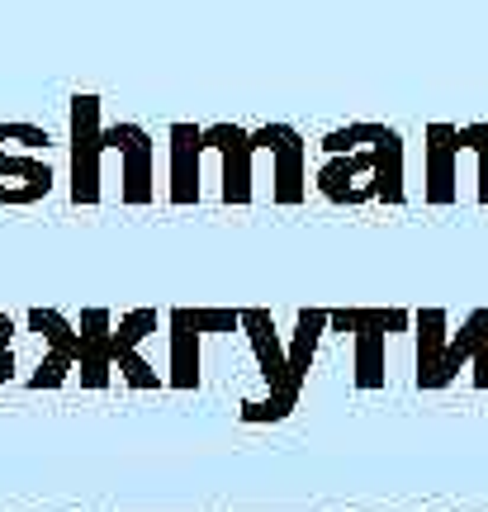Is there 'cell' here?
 <instances>
[{
	"instance_id": "1",
	"label": "cell",
	"mask_w": 488,
	"mask_h": 512,
	"mask_svg": "<svg viewBox=\"0 0 488 512\" xmlns=\"http://www.w3.org/2000/svg\"><path fill=\"white\" fill-rule=\"evenodd\" d=\"M242 332H247V347H252L266 394L261 399H242L237 418L242 422H285L304 399L308 370L318 361V347L332 332V309H299L294 313V332L290 342L280 337L275 318L266 309H242Z\"/></svg>"
},
{
	"instance_id": "13",
	"label": "cell",
	"mask_w": 488,
	"mask_h": 512,
	"mask_svg": "<svg viewBox=\"0 0 488 512\" xmlns=\"http://www.w3.org/2000/svg\"><path fill=\"white\" fill-rule=\"evenodd\" d=\"M166 157H171V171H166V200L185 209V204H199V181H204V128L199 124H171L166 128Z\"/></svg>"
},
{
	"instance_id": "9",
	"label": "cell",
	"mask_w": 488,
	"mask_h": 512,
	"mask_svg": "<svg viewBox=\"0 0 488 512\" xmlns=\"http://www.w3.org/2000/svg\"><path fill=\"white\" fill-rule=\"evenodd\" d=\"M105 152H119V200L152 204L157 200V143L143 124H105Z\"/></svg>"
},
{
	"instance_id": "6",
	"label": "cell",
	"mask_w": 488,
	"mask_h": 512,
	"mask_svg": "<svg viewBox=\"0 0 488 512\" xmlns=\"http://www.w3.org/2000/svg\"><path fill=\"white\" fill-rule=\"evenodd\" d=\"M105 124H100V95L91 91H76L72 100H67V162H72V171H67V195H72V204L81 209H91V204H100V157H105Z\"/></svg>"
},
{
	"instance_id": "4",
	"label": "cell",
	"mask_w": 488,
	"mask_h": 512,
	"mask_svg": "<svg viewBox=\"0 0 488 512\" xmlns=\"http://www.w3.org/2000/svg\"><path fill=\"white\" fill-rule=\"evenodd\" d=\"M408 328H413L408 309H365V304L332 309V332L351 337V384L356 389L370 394V389L389 384V342Z\"/></svg>"
},
{
	"instance_id": "12",
	"label": "cell",
	"mask_w": 488,
	"mask_h": 512,
	"mask_svg": "<svg viewBox=\"0 0 488 512\" xmlns=\"http://www.w3.org/2000/svg\"><path fill=\"white\" fill-rule=\"evenodd\" d=\"M53 166L38 152H10L5 124H0V209H24V204H43L53 195Z\"/></svg>"
},
{
	"instance_id": "15",
	"label": "cell",
	"mask_w": 488,
	"mask_h": 512,
	"mask_svg": "<svg viewBox=\"0 0 488 512\" xmlns=\"http://www.w3.org/2000/svg\"><path fill=\"white\" fill-rule=\"evenodd\" d=\"M76 332H81V370H76V380H81V389H105L109 370H114V318H109V309H100V304L81 309Z\"/></svg>"
},
{
	"instance_id": "10",
	"label": "cell",
	"mask_w": 488,
	"mask_h": 512,
	"mask_svg": "<svg viewBox=\"0 0 488 512\" xmlns=\"http://www.w3.org/2000/svg\"><path fill=\"white\" fill-rule=\"evenodd\" d=\"M460 162H465L460 124L422 128V200L436 204V209L460 204Z\"/></svg>"
},
{
	"instance_id": "11",
	"label": "cell",
	"mask_w": 488,
	"mask_h": 512,
	"mask_svg": "<svg viewBox=\"0 0 488 512\" xmlns=\"http://www.w3.org/2000/svg\"><path fill=\"white\" fill-rule=\"evenodd\" d=\"M204 147L218 157V195L223 204H252L256 195V152H252V128L242 124H209L204 128Z\"/></svg>"
},
{
	"instance_id": "17",
	"label": "cell",
	"mask_w": 488,
	"mask_h": 512,
	"mask_svg": "<svg viewBox=\"0 0 488 512\" xmlns=\"http://www.w3.org/2000/svg\"><path fill=\"white\" fill-rule=\"evenodd\" d=\"M19 375V361H15V323L10 313H0V384H10Z\"/></svg>"
},
{
	"instance_id": "3",
	"label": "cell",
	"mask_w": 488,
	"mask_h": 512,
	"mask_svg": "<svg viewBox=\"0 0 488 512\" xmlns=\"http://www.w3.org/2000/svg\"><path fill=\"white\" fill-rule=\"evenodd\" d=\"M403 171H408L403 133H398L394 124H370V119H365L361 147L337 152V157H323L318 171H313V190L332 204H370V200L403 204L408 200Z\"/></svg>"
},
{
	"instance_id": "5",
	"label": "cell",
	"mask_w": 488,
	"mask_h": 512,
	"mask_svg": "<svg viewBox=\"0 0 488 512\" xmlns=\"http://www.w3.org/2000/svg\"><path fill=\"white\" fill-rule=\"evenodd\" d=\"M242 328V309H171L166 313V384L171 389H199L204 380V337L209 332H233Z\"/></svg>"
},
{
	"instance_id": "2",
	"label": "cell",
	"mask_w": 488,
	"mask_h": 512,
	"mask_svg": "<svg viewBox=\"0 0 488 512\" xmlns=\"http://www.w3.org/2000/svg\"><path fill=\"white\" fill-rule=\"evenodd\" d=\"M465 380L488 394V304L451 323L446 309L413 313V384L417 389H451Z\"/></svg>"
},
{
	"instance_id": "16",
	"label": "cell",
	"mask_w": 488,
	"mask_h": 512,
	"mask_svg": "<svg viewBox=\"0 0 488 512\" xmlns=\"http://www.w3.org/2000/svg\"><path fill=\"white\" fill-rule=\"evenodd\" d=\"M460 138H465L474 157V200L488 209V124L484 119L479 124H460Z\"/></svg>"
},
{
	"instance_id": "8",
	"label": "cell",
	"mask_w": 488,
	"mask_h": 512,
	"mask_svg": "<svg viewBox=\"0 0 488 512\" xmlns=\"http://www.w3.org/2000/svg\"><path fill=\"white\" fill-rule=\"evenodd\" d=\"M252 152L271 157V200L304 204L308 200V143L294 124H261L252 128Z\"/></svg>"
},
{
	"instance_id": "14",
	"label": "cell",
	"mask_w": 488,
	"mask_h": 512,
	"mask_svg": "<svg viewBox=\"0 0 488 512\" xmlns=\"http://www.w3.org/2000/svg\"><path fill=\"white\" fill-rule=\"evenodd\" d=\"M152 332H157V309H128L119 318V328H114V366H119V375L133 389H162L166 384L162 370L138 356V347H143Z\"/></svg>"
},
{
	"instance_id": "7",
	"label": "cell",
	"mask_w": 488,
	"mask_h": 512,
	"mask_svg": "<svg viewBox=\"0 0 488 512\" xmlns=\"http://www.w3.org/2000/svg\"><path fill=\"white\" fill-rule=\"evenodd\" d=\"M24 328L34 332L38 347H43L34 375L24 384L29 389H62L81 370V332H76V323L57 309H29L24 313Z\"/></svg>"
}]
</instances>
